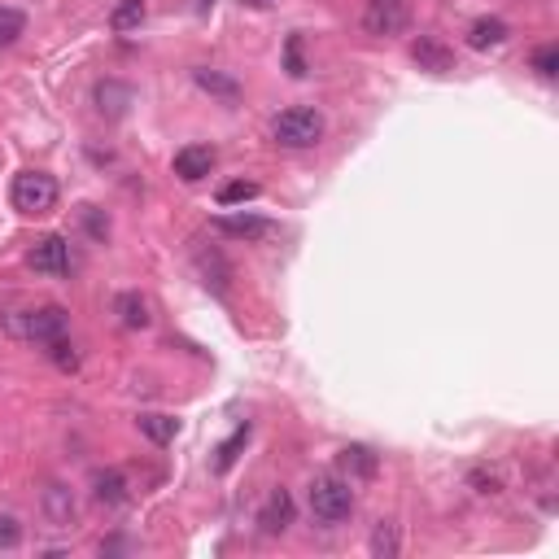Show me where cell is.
<instances>
[{"label": "cell", "instance_id": "6", "mask_svg": "<svg viewBox=\"0 0 559 559\" xmlns=\"http://www.w3.org/2000/svg\"><path fill=\"white\" fill-rule=\"evenodd\" d=\"M363 27L372 35H398L407 27V5H402V0H367Z\"/></svg>", "mask_w": 559, "mask_h": 559}, {"label": "cell", "instance_id": "1", "mask_svg": "<svg viewBox=\"0 0 559 559\" xmlns=\"http://www.w3.org/2000/svg\"><path fill=\"white\" fill-rule=\"evenodd\" d=\"M271 136H276V145H284V149H315L319 140H324V114H319L315 105H293V110L276 114Z\"/></svg>", "mask_w": 559, "mask_h": 559}, {"label": "cell", "instance_id": "5", "mask_svg": "<svg viewBox=\"0 0 559 559\" xmlns=\"http://www.w3.org/2000/svg\"><path fill=\"white\" fill-rule=\"evenodd\" d=\"M27 263L40 271V276H66L70 271V241L66 236H44V241H35Z\"/></svg>", "mask_w": 559, "mask_h": 559}, {"label": "cell", "instance_id": "21", "mask_svg": "<svg viewBox=\"0 0 559 559\" xmlns=\"http://www.w3.org/2000/svg\"><path fill=\"white\" fill-rule=\"evenodd\" d=\"M22 31H27V14H22V9L0 5V49L18 44V35H22Z\"/></svg>", "mask_w": 559, "mask_h": 559}, {"label": "cell", "instance_id": "30", "mask_svg": "<svg viewBox=\"0 0 559 559\" xmlns=\"http://www.w3.org/2000/svg\"><path fill=\"white\" fill-rule=\"evenodd\" d=\"M83 219H88V232H92V236H105V232H110V223H101L97 214H92V206H88V214H83Z\"/></svg>", "mask_w": 559, "mask_h": 559}, {"label": "cell", "instance_id": "8", "mask_svg": "<svg viewBox=\"0 0 559 559\" xmlns=\"http://www.w3.org/2000/svg\"><path fill=\"white\" fill-rule=\"evenodd\" d=\"M44 516H49L53 529H70V525H75V520H79V503H75V494H70V485L53 481L49 490H44Z\"/></svg>", "mask_w": 559, "mask_h": 559}, {"label": "cell", "instance_id": "16", "mask_svg": "<svg viewBox=\"0 0 559 559\" xmlns=\"http://www.w3.org/2000/svg\"><path fill=\"white\" fill-rule=\"evenodd\" d=\"M507 35H511V27L503 18H477L468 27V44L477 53H485V49H498V44H507Z\"/></svg>", "mask_w": 559, "mask_h": 559}, {"label": "cell", "instance_id": "7", "mask_svg": "<svg viewBox=\"0 0 559 559\" xmlns=\"http://www.w3.org/2000/svg\"><path fill=\"white\" fill-rule=\"evenodd\" d=\"M214 228L223 236H232V241H267V236H276V223L258 219V214H219Z\"/></svg>", "mask_w": 559, "mask_h": 559}, {"label": "cell", "instance_id": "25", "mask_svg": "<svg viewBox=\"0 0 559 559\" xmlns=\"http://www.w3.org/2000/svg\"><path fill=\"white\" fill-rule=\"evenodd\" d=\"M44 354H49V359L62 367V372H75L79 367V354H75V346H70L66 337H57V341H49V346H44Z\"/></svg>", "mask_w": 559, "mask_h": 559}, {"label": "cell", "instance_id": "13", "mask_svg": "<svg viewBox=\"0 0 559 559\" xmlns=\"http://www.w3.org/2000/svg\"><path fill=\"white\" fill-rule=\"evenodd\" d=\"M341 472H346L350 485L354 481H372L380 472V459L367 446H346V450H341Z\"/></svg>", "mask_w": 559, "mask_h": 559}, {"label": "cell", "instance_id": "20", "mask_svg": "<svg viewBox=\"0 0 559 559\" xmlns=\"http://www.w3.org/2000/svg\"><path fill=\"white\" fill-rule=\"evenodd\" d=\"M140 22H145V0H118L114 14H110V27L118 35H127V31H136Z\"/></svg>", "mask_w": 559, "mask_h": 559}, {"label": "cell", "instance_id": "23", "mask_svg": "<svg viewBox=\"0 0 559 559\" xmlns=\"http://www.w3.org/2000/svg\"><path fill=\"white\" fill-rule=\"evenodd\" d=\"M245 442H249V424H241V428H236V433L228 437V442L219 446V455H214V472H228L232 463H236V455L245 450Z\"/></svg>", "mask_w": 559, "mask_h": 559}, {"label": "cell", "instance_id": "12", "mask_svg": "<svg viewBox=\"0 0 559 559\" xmlns=\"http://www.w3.org/2000/svg\"><path fill=\"white\" fill-rule=\"evenodd\" d=\"M92 498H97L101 507H123L127 498H132V490H127V477L118 468H105L92 477Z\"/></svg>", "mask_w": 559, "mask_h": 559}, {"label": "cell", "instance_id": "22", "mask_svg": "<svg viewBox=\"0 0 559 559\" xmlns=\"http://www.w3.org/2000/svg\"><path fill=\"white\" fill-rule=\"evenodd\" d=\"M398 551H402L398 525H385V520H380V525L372 529V555H376V559H394Z\"/></svg>", "mask_w": 559, "mask_h": 559}, {"label": "cell", "instance_id": "24", "mask_svg": "<svg viewBox=\"0 0 559 559\" xmlns=\"http://www.w3.org/2000/svg\"><path fill=\"white\" fill-rule=\"evenodd\" d=\"M254 197H258L254 180H232L219 188V206H241V201H254Z\"/></svg>", "mask_w": 559, "mask_h": 559}, {"label": "cell", "instance_id": "11", "mask_svg": "<svg viewBox=\"0 0 559 559\" xmlns=\"http://www.w3.org/2000/svg\"><path fill=\"white\" fill-rule=\"evenodd\" d=\"M411 57L420 62V70H428V75H450V70H455V53H450L442 40H433V35H420V40L411 44Z\"/></svg>", "mask_w": 559, "mask_h": 559}, {"label": "cell", "instance_id": "10", "mask_svg": "<svg viewBox=\"0 0 559 559\" xmlns=\"http://www.w3.org/2000/svg\"><path fill=\"white\" fill-rule=\"evenodd\" d=\"M289 525H293V498H289V490H271L263 511H258V529H263L267 538H280Z\"/></svg>", "mask_w": 559, "mask_h": 559}, {"label": "cell", "instance_id": "17", "mask_svg": "<svg viewBox=\"0 0 559 559\" xmlns=\"http://www.w3.org/2000/svg\"><path fill=\"white\" fill-rule=\"evenodd\" d=\"M127 105H132V88H127V83H114V79L97 83V110H101V114L123 118Z\"/></svg>", "mask_w": 559, "mask_h": 559}, {"label": "cell", "instance_id": "4", "mask_svg": "<svg viewBox=\"0 0 559 559\" xmlns=\"http://www.w3.org/2000/svg\"><path fill=\"white\" fill-rule=\"evenodd\" d=\"M9 197H14V210L22 214H49L57 206V180L44 171H22Z\"/></svg>", "mask_w": 559, "mask_h": 559}, {"label": "cell", "instance_id": "14", "mask_svg": "<svg viewBox=\"0 0 559 559\" xmlns=\"http://www.w3.org/2000/svg\"><path fill=\"white\" fill-rule=\"evenodd\" d=\"M114 315H118V324H123V328H132V332L149 328V319H153V315H149V302H145L140 293H132V289L114 297Z\"/></svg>", "mask_w": 559, "mask_h": 559}, {"label": "cell", "instance_id": "15", "mask_svg": "<svg viewBox=\"0 0 559 559\" xmlns=\"http://www.w3.org/2000/svg\"><path fill=\"white\" fill-rule=\"evenodd\" d=\"M136 428L153 446H171L175 433H180V420H175V415H162V411H145V415H136Z\"/></svg>", "mask_w": 559, "mask_h": 559}, {"label": "cell", "instance_id": "29", "mask_svg": "<svg viewBox=\"0 0 559 559\" xmlns=\"http://www.w3.org/2000/svg\"><path fill=\"white\" fill-rule=\"evenodd\" d=\"M472 485H477V494H498V490H503L494 472H472Z\"/></svg>", "mask_w": 559, "mask_h": 559}, {"label": "cell", "instance_id": "19", "mask_svg": "<svg viewBox=\"0 0 559 559\" xmlns=\"http://www.w3.org/2000/svg\"><path fill=\"white\" fill-rule=\"evenodd\" d=\"M197 267H201V276H206V289H214V293H228V276H232V271H228V263H223V254H214V249H210V254H206V249H197Z\"/></svg>", "mask_w": 559, "mask_h": 559}, {"label": "cell", "instance_id": "28", "mask_svg": "<svg viewBox=\"0 0 559 559\" xmlns=\"http://www.w3.org/2000/svg\"><path fill=\"white\" fill-rule=\"evenodd\" d=\"M284 57H289V75H293V79H302V75H306V62H302V40H297V35L289 40Z\"/></svg>", "mask_w": 559, "mask_h": 559}, {"label": "cell", "instance_id": "27", "mask_svg": "<svg viewBox=\"0 0 559 559\" xmlns=\"http://www.w3.org/2000/svg\"><path fill=\"white\" fill-rule=\"evenodd\" d=\"M18 542H22V525H18V516L0 511V551H14Z\"/></svg>", "mask_w": 559, "mask_h": 559}, {"label": "cell", "instance_id": "18", "mask_svg": "<svg viewBox=\"0 0 559 559\" xmlns=\"http://www.w3.org/2000/svg\"><path fill=\"white\" fill-rule=\"evenodd\" d=\"M193 83H197L201 92H210V97H223V101H236V97H241V83H236L232 75H219V70H210V66L193 70Z\"/></svg>", "mask_w": 559, "mask_h": 559}, {"label": "cell", "instance_id": "9", "mask_svg": "<svg viewBox=\"0 0 559 559\" xmlns=\"http://www.w3.org/2000/svg\"><path fill=\"white\" fill-rule=\"evenodd\" d=\"M171 166H175V175H180L184 184H201L214 171V149L210 145H184L180 153H175Z\"/></svg>", "mask_w": 559, "mask_h": 559}, {"label": "cell", "instance_id": "31", "mask_svg": "<svg viewBox=\"0 0 559 559\" xmlns=\"http://www.w3.org/2000/svg\"><path fill=\"white\" fill-rule=\"evenodd\" d=\"M241 5H249V9H267L271 0H241Z\"/></svg>", "mask_w": 559, "mask_h": 559}, {"label": "cell", "instance_id": "2", "mask_svg": "<svg viewBox=\"0 0 559 559\" xmlns=\"http://www.w3.org/2000/svg\"><path fill=\"white\" fill-rule=\"evenodd\" d=\"M311 511L319 525H341V520L354 516V485L346 477H332V472H324V477L311 481Z\"/></svg>", "mask_w": 559, "mask_h": 559}, {"label": "cell", "instance_id": "3", "mask_svg": "<svg viewBox=\"0 0 559 559\" xmlns=\"http://www.w3.org/2000/svg\"><path fill=\"white\" fill-rule=\"evenodd\" d=\"M66 311L62 306H35V311H14L5 315V328L14 332L18 341H35V346H49V341L66 337Z\"/></svg>", "mask_w": 559, "mask_h": 559}, {"label": "cell", "instance_id": "26", "mask_svg": "<svg viewBox=\"0 0 559 559\" xmlns=\"http://www.w3.org/2000/svg\"><path fill=\"white\" fill-rule=\"evenodd\" d=\"M533 70H538L542 79H555L559 75V49H555V44H542V49L533 53Z\"/></svg>", "mask_w": 559, "mask_h": 559}]
</instances>
